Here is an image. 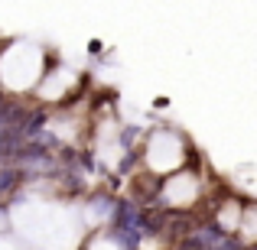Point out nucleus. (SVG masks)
I'll return each instance as SVG.
<instances>
[{"label":"nucleus","mask_w":257,"mask_h":250,"mask_svg":"<svg viewBox=\"0 0 257 250\" xmlns=\"http://www.w3.org/2000/svg\"><path fill=\"white\" fill-rule=\"evenodd\" d=\"M17 182H20V172H17V169H0V192L13 188Z\"/></svg>","instance_id":"nucleus-1"}]
</instances>
